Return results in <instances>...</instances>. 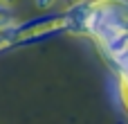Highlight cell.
I'll list each match as a JSON object with an SVG mask.
<instances>
[{"mask_svg": "<svg viewBox=\"0 0 128 124\" xmlns=\"http://www.w3.org/2000/svg\"><path fill=\"white\" fill-rule=\"evenodd\" d=\"M92 5L90 0H81V2H72L65 14H61V20H63V29L68 32H74V34H86V25H88V16L92 11Z\"/></svg>", "mask_w": 128, "mask_h": 124, "instance_id": "6da1fadb", "label": "cell"}, {"mask_svg": "<svg viewBox=\"0 0 128 124\" xmlns=\"http://www.w3.org/2000/svg\"><path fill=\"white\" fill-rule=\"evenodd\" d=\"M104 45V50H106V54L108 56H119L124 50L128 47V32H124V34H117V36H112L110 41H106V43H101Z\"/></svg>", "mask_w": 128, "mask_h": 124, "instance_id": "7a4b0ae2", "label": "cell"}, {"mask_svg": "<svg viewBox=\"0 0 128 124\" xmlns=\"http://www.w3.org/2000/svg\"><path fill=\"white\" fill-rule=\"evenodd\" d=\"M36 2V7H40V9H50L52 5H54V0H34Z\"/></svg>", "mask_w": 128, "mask_h": 124, "instance_id": "3957f363", "label": "cell"}, {"mask_svg": "<svg viewBox=\"0 0 128 124\" xmlns=\"http://www.w3.org/2000/svg\"><path fill=\"white\" fill-rule=\"evenodd\" d=\"M0 2H4V5H9V2H14V0H0Z\"/></svg>", "mask_w": 128, "mask_h": 124, "instance_id": "277c9868", "label": "cell"}]
</instances>
